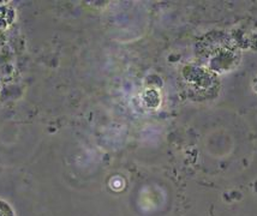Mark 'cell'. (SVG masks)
<instances>
[{
  "label": "cell",
  "mask_w": 257,
  "mask_h": 216,
  "mask_svg": "<svg viewBox=\"0 0 257 216\" xmlns=\"http://www.w3.org/2000/svg\"><path fill=\"white\" fill-rule=\"evenodd\" d=\"M0 216H16L11 204L4 199H0Z\"/></svg>",
  "instance_id": "6da1fadb"
}]
</instances>
